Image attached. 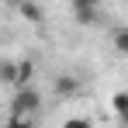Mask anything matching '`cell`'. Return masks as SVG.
<instances>
[{"label": "cell", "instance_id": "obj_1", "mask_svg": "<svg viewBox=\"0 0 128 128\" xmlns=\"http://www.w3.org/2000/svg\"><path fill=\"white\" fill-rule=\"evenodd\" d=\"M42 107V94L35 90V86H18V94H14V100H10V111H14V118H21V114H35Z\"/></svg>", "mask_w": 128, "mask_h": 128}, {"label": "cell", "instance_id": "obj_2", "mask_svg": "<svg viewBox=\"0 0 128 128\" xmlns=\"http://www.w3.org/2000/svg\"><path fill=\"white\" fill-rule=\"evenodd\" d=\"M14 7H18V10H21V18L28 24H42L45 21V14H42V7H38V4H35V0H18V4H14Z\"/></svg>", "mask_w": 128, "mask_h": 128}, {"label": "cell", "instance_id": "obj_3", "mask_svg": "<svg viewBox=\"0 0 128 128\" xmlns=\"http://www.w3.org/2000/svg\"><path fill=\"white\" fill-rule=\"evenodd\" d=\"M56 94H59V97H73V94H76V90H80V80H76V76H69V73H62V76H56Z\"/></svg>", "mask_w": 128, "mask_h": 128}, {"label": "cell", "instance_id": "obj_4", "mask_svg": "<svg viewBox=\"0 0 128 128\" xmlns=\"http://www.w3.org/2000/svg\"><path fill=\"white\" fill-rule=\"evenodd\" d=\"M0 83L18 86V62H10V59H4V62H0Z\"/></svg>", "mask_w": 128, "mask_h": 128}, {"label": "cell", "instance_id": "obj_5", "mask_svg": "<svg viewBox=\"0 0 128 128\" xmlns=\"http://www.w3.org/2000/svg\"><path fill=\"white\" fill-rule=\"evenodd\" d=\"M31 76H35V62H31V59H21V62H18V86H28Z\"/></svg>", "mask_w": 128, "mask_h": 128}, {"label": "cell", "instance_id": "obj_6", "mask_svg": "<svg viewBox=\"0 0 128 128\" xmlns=\"http://www.w3.org/2000/svg\"><path fill=\"white\" fill-rule=\"evenodd\" d=\"M76 24H83V28H97V24H100V10H76Z\"/></svg>", "mask_w": 128, "mask_h": 128}, {"label": "cell", "instance_id": "obj_7", "mask_svg": "<svg viewBox=\"0 0 128 128\" xmlns=\"http://www.w3.org/2000/svg\"><path fill=\"white\" fill-rule=\"evenodd\" d=\"M114 52L118 56H128V28H118L114 31Z\"/></svg>", "mask_w": 128, "mask_h": 128}, {"label": "cell", "instance_id": "obj_8", "mask_svg": "<svg viewBox=\"0 0 128 128\" xmlns=\"http://www.w3.org/2000/svg\"><path fill=\"white\" fill-rule=\"evenodd\" d=\"M111 104H114V111L128 121V94H114V100H111Z\"/></svg>", "mask_w": 128, "mask_h": 128}, {"label": "cell", "instance_id": "obj_9", "mask_svg": "<svg viewBox=\"0 0 128 128\" xmlns=\"http://www.w3.org/2000/svg\"><path fill=\"white\" fill-rule=\"evenodd\" d=\"M73 4V14L76 10H100V0H69Z\"/></svg>", "mask_w": 128, "mask_h": 128}, {"label": "cell", "instance_id": "obj_10", "mask_svg": "<svg viewBox=\"0 0 128 128\" xmlns=\"http://www.w3.org/2000/svg\"><path fill=\"white\" fill-rule=\"evenodd\" d=\"M62 128H94V125H90L86 118H66V121H62Z\"/></svg>", "mask_w": 128, "mask_h": 128}, {"label": "cell", "instance_id": "obj_11", "mask_svg": "<svg viewBox=\"0 0 128 128\" xmlns=\"http://www.w3.org/2000/svg\"><path fill=\"white\" fill-rule=\"evenodd\" d=\"M7 128H28V125H24L21 118H14V121H10V125H7Z\"/></svg>", "mask_w": 128, "mask_h": 128}]
</instances>
